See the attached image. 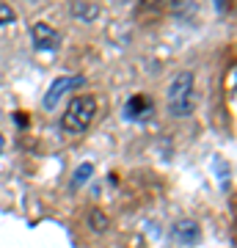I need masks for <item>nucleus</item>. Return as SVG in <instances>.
<instances>
[{
  "label": "nucleus",
  "instance_id": "nucleus-12",
  "mask_svg": "<svg viewBox=\"0 0 237 248\" xmlns=\"http://www.w3.org/2000/svg\"><path fill=\"white\" fill-rule=\"evenodd\" d=\"M0 155H3V133H0Z\"/></svg>",
  "mask_w": 237,
  "mask_h": 248
},
{
  "label": "nucleus",
  "instance_id": "nucleus-10",
  "mask_svg": "<svg viewBox=\"0 0 237 248\" xmlns=\"http://www.w3.org/2000/svg\"><path fill=\"white\" fill-rule=\"evenodd\" d=\"M94 174V166L91 163H83V166H78V171H75V179H72V190H78L83 182H86L88 177Z\"/></svg>",
  "mask_w": 237,
  "mask_h": 248
},
{
  "label": "nucleus",
  "instance_id": "nucleus-1",
  "mask_svg": "<svg viewBox=\"0 0 237 248\" xmlns=\"http://www.w3.org/2000/svg\"><path fill=\"white\" fill-rule=\"evenodd\" d=\"M94 116H97V99L91 97V94H80V97H75L69 102V108H66V113L61 116L63 133L83 135L88 127H91Z\"/></svg>",
  "mask_w": 237,
  "mask_h": 248
},
{
  "label": "nucleus",
  "instance_id": "nucleus-4",
  "mask_svg": "<svg viewBox=\"0 0 237 248\" xmlns=\"http://www.w3.org/2000/svg\"><path fill=\"white\" fill-rule=\"evenodd\" d=\"M31 36H33L36 50H58L61 47V33L55 28H50L47 22H36L31 28Z\"/></svg>",
  "mask_w": 237,
  "mask_h": 248
},
{
  "label": "nucleus",
  "instance_id": "nucleus-6",
  "mask_svg": "<svg viewBox=\"0 0 237 248\" xmlns=\"http://www.w3.org/2000/svg\"><path fill=\"white\" fill-rule=\"evenodd\" d=\"M72 17L80 22H94L99 17V6L94 0H72Z\"/></svg>",
  "mask_w": 237,
  "mask_h": 248
},
{
  "label": "nucleus",
  "instance_id": "nucleus-7",
  "mask_svg": "<svg viewBox=\"0 0 237 248\" xmlns=\"http://www.w3.org/2000/svg\"><path fill=\"white\" fill-rule=\"evenodd\" d=\"M171 6V0H141V14H152V17H158L160 11H166Z\"/></svg>",
  "mask_w": 237,
  "mask_h": 248
},
{
  "label": "nucleus",
  "instance_id": "nucleus-8",
  "mask_svg": "<svg viewBox=\"0 0 237 248\" xmlns=\"http://www.w3.org/2000/svg\"><path fill=\"white\" fill-rule=\"evenodd\" d=\"M149 113V99L146 97H132L130 102H127V116H146Z\"/></svg>",
  "mask_w": 237,
  "mask_h": 248
},
{
  "label": "nucleus",
  "instance_id": "nucleus-9",
  "mask_svg": "<svg viewBox=\"0 0 237 248\" xmlns=\"http://www.w3.org/2000/svg\"><path fill=\"white\" fill-rule=\"evenodd\" d=\"M88 226L97 232H105L108 226H111V221H108V215L102 213V210H91V215H88Z\"/></svg>",
  "mask_w": 237,
  "mask_h": 248
},
{
  "label": "nucleus",
  "instance_id": "nucleus-11",
  "mask_svg": "<svg viewBox=\"0 0 237 248\" xmlns=\"http://www.w3.org/2000/svg\"><path fill=\"white\" fill-rule=\"evenodd\" d=\"M14 19H17V14H14V9H11L9 3H0V28L11 25Z\"/></svg>",
  "mask_w": 237,
  "mask_h": 248
},
{
  "label": "nucleus",
  "instance_id": "nucleus-3",
  "mask_svg": "<svg viewBox=\"0 0 237 248\" xmlns=\"http://www.w3.org/2000/svg\"><path fill=\"white\" fill-rule=\"evenodd\" d=\"M83 83V78H69V75H63V78H55L53 80V86H50V91L44 94V108H50L53 110L58 102H61L66 94H69L75 86H80Z\"/></svg>",
  "mask_w": 237,
  "mask_h": 248
},
{
  "label": "nucleus",
  "instance_id": "nucleus-5",
  "mask_svg": "<svg viewBox=\"0 0 237 248\" xmlns=\"http://www.w3.org/2000/svg\"><path fill=\"white\" fill-rule=\"evenodd\" d=\"M171 234H174V240L179 246H196V243L202 240V226H199L193 218H182V221L174 223Z\"/></svg>",
  "mask_w": 237,
  "mask_h": 248
},
{
  "label": "nucleus",
  "instance_id": "nucleus-2",
  "mask_svg": "<svg viewBox=\"0 0 237 248\" xmlns=\"http://www.w3.org/2000/svg\"><path fill=\"white\" fill-rule=\"evenodd\" d=\"M193 110V72H176L168 86V113L188 116Z\"/></svg>",
  "mask_w": 237,
  "mask_h": 248
}]
</instances>
